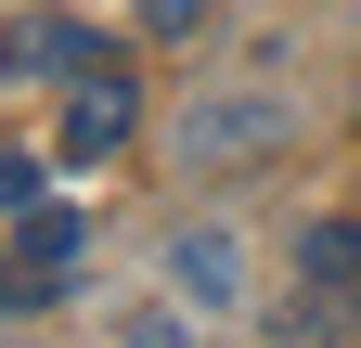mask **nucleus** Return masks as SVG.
Returning <instances> with one entry per match:
<instances>
[{
	"mask_svg": "<svg viewBox=\"0 0 361 348\" xmlns=\"http://www.w3.org/2000/svg\"><path fill=\"white\" fill-rule=\"evenodd\" d=\"M26 206H39V155H26V142H0V220H26Z\"/></svg>",
	"mask_w": 361,
	"mask_h": 348,
	"instance_id": "6e6552de",
	"label": "nucleus"
},
{
	"mask_svg": "<svg viewBox=\"0 0 361 348\" xmlns=\"http://www.w3.org/2000/svg\"><path fill=\"white\" fill-rule=\"evenodd\" d=\"M129 13H142L155 39H194V26H207V0H129Z\"/></svg>",
	"mask_w": 361,
	"mask_h": 348,
	"instance_id": "9d476101",
	"label": "nucleus"
},
{
	"mask_svg": "<svg viewBox=\"0 0 361 348\" xmlns=\"http://www.w3.org/2000/svg\"><path fill=\"white\" fill-rule=\"evenodd\" d=\"M168 284L194 297V310H233V297H245V232H219V220L180 232V245H168Z\"/></svg>",
	"mask_w": 361,
	"mask_h": 348,
	"instance_id": "20e7f679",
	"label": "nucleus"
},
{
	"mask_svg": "<svg viewBox=\"0 0 361 348\" xmlns=\"http://www.w3.org/2000/svg\"><path fill=\"white\" fill-rule=\"evenodd\" d=\"M104 348H194V335H180V310H129V323H116Z\"/></svg>",
	"mask_w": 361,
	"mask_h": 348,
	"instance_id": "1a4fd4ad",
	"label": "nucleus"
},
{
	"mask_svg": "<svg viewBox=\"0 0 361 348\" xmlns=\"http://www.w3.org/2000/svg\"><path fill=\"white\" fill-rule=\"evenodd\" d=\"M297 284H348V297H361V232H348V220H310V232H297Z\"/></svg>",
	"mask_w": 361,
	"mask_h": 348,
	"instance_id": "0eeeda50",
	"label": "nucleus"
},
{
	"mask_svg": "<svg viewBox=\"0 0 361 348\" xmlns=\"http://www.w3.org/2000/svg\"><path fill=\"white\" fill-rule=\"evenodd\" d=\"M78 258H90V206H52V194H39L26 220H13V284H26V310L78 284Z\"/></svg>",
	"mask_w": 361,
	"mask_h": 348,
	"instance_id": "f03ea898",
	"label": "nucleus"
},
{
	"mask_svg": "<svg viewBox=\"0 0 361 348\" xmlns=\"http://www.w3.org/2000/svg\"><path fill=\"white\" fill-rule=\"evenodd\" d=\"M168 142L194 155V168H233V155H284V142H297V91H194Z\"/></svg>",
	"mask_w": 361,
	"mask_h": 348,
	"instance_id": "f257e3e1",
	"label": "nucleus"
},
{
	"mask_svg": "<svg viewBox=\"0 0 361 348\" xmlns=\"http://www.w3.org/2000/svg\"><path fill=\"white\" fill-rule=\"evenodd\" d=\"M336 297H348V284H297L284 310H271V348H348L361 310H336Z\"/></svg>",
	"mask_w": 361,
	"mask_h": 348,
	"instance_id": "423d86ee",
	"label": "nucleus"
},
{
	"mask_svg": "<svg viewBox=\"0 0 361 348\" xmlns=\"http://www.w3.org/2000/svg\"><path fill=\"white\" fill-rule=\"evenodd\" d=\"M129 116H142V104H129V65L90 52V65H78V104H65V155H116Z\"/></svg>",
	"mask_w": 361,
	"mask_h": 348,
	"instance_id": "7ed1b4c3",
	"label": "nucleus"
},
{
	"mask_svg": "<svg viewBox=\"0 0 361 348\" xmlns=\"http://www.w3.org/2000/svg\"><path fill=\"white\" fill-rule=\"evenodd\" d=\"M78 65H90L78 26H52V13H13V26H0V91H13V77H78Z\"/></svg>",
	"mask_w": 361,
	"mask_h": 348,
	"instance_id": "39448f33",
	"label": "nucleus"
}]
</instances>
